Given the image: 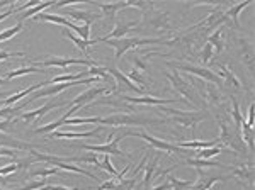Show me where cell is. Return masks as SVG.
Wrapping results in <instances>:
<instances>
[{
  "label": "cell",
  "mask_w": 255,
  "mask_h": 190,
  "mask_svg": "<svg viewBox=\"0 0 255 190\" xmlns=\"http://www.w3.org/2000/svg\"><path fill=\"white\" fill-rule=\"evenodd\" d=\"M160 119H151L146 115L134 114H114L108 117H99L97 124H108V126H145V124H162Z\"/></svg>",
  "instance_id": "1"
},
{
  "label": "cell",
  "mask_w": 255,
  "mask_h": 190,
  "mask_svg": "<svg viewBox=\"0 0 255 190\" xmlns=\"http://www.w3.org/2000/svg\"><path fill=\"white\" fill-rule=\"evenodd\" d=\"M109 46L114 48V60H121L123 55H126L129 49L133 48H141V46H148V44H163V39H141V38H123V39H111Z\"/></svg>",
  "instance_id": "2"
},
{
  "label": "cell",
  "mask_w": 255,
  "mask_h": 190,
  "mask_svg": "<svg viewBox=\"0 0 255 190\" xmlns=\"http://www.w3.org/2000/svg\"><path fill=\"white\" fill-rule=\"evenodd\" d=\"M162 110H165V112L172 117V121H175L177 124H182V126H186V127H191L192 138H196L197 124L201 121H204V114L199 112V110H194V112H182V110H175V109H170V107H163Z\"/></svg>",
  "instance_id": "3"
},
{
  "label": "cell",
  "mask_w": 255,
  "mask_h": 190,
  "mask_svg": "<svg viewBox=\"0 0 255 190\" xmlns=\"http://www.w3.org/2000/svg\"><path fill=\"white\" fill-rule=\"evenodd\" d=\"M31 153H32V156L38 160V162H44V163H48V165H55V167L60 168V170H68V172H73V173H80V175H85V177H89V179H92V180H97V177L94 175V173L84 170V168H80V167H75V165H70V163H65V162H58V158H56V156L43 155V153L36 151L34 148L31 150Z\"/></svg>",
  "instance_id": "4"
},
{
  "label": "cell",
  "mask_w": 255,
  "mask_h": 190,
  "mask_svg": "<svg viewBox=\"0 0 255 190\" xmlns=\"http://www.w3.org/2000/svg\"><path fill=\"white\" fill-rule=\"evenodd\" d=\"M126 136H134V138L145 139V141L150 143V146H153L155 150L165 151V153H168V155H172V153H187L186 150H182V148L177 146V144L162 141V139L155 138V136L148 134V133H145V131H128V133H125V138H126Z\"/></svg>",
  "instance_id": "5"
},
{
  "label": "cell",
  "mask_w": 255,
  "mask_h": 190,
  "mask_svg": "<svg viewBox=\"0 0 255 190\" xmlns=\"http://www.w3.org/2000/svg\"><path fill=\"white\" fill-rule=\"evenodd\" d=\"M165 77H167V80L170 82L172 87L179 92L180 95H184V97H187V102L191 104L192 107H197V104H199V100H197V97L194 95V92H192V89H191V84L189 82L184 80L182 77L177 73V70L174 73H165Z\"/></svg>",
  "instance_id": "6"
},
{
  "label": "cell",
  "mask_w": 255,
  "mask_h": 190,
  "mask_svg": "<svg viewBox=\"0 0 255 190\" xmlns=\"http://www.w3.org/2000/svg\"><path fill=\"white\" fill-rule=\"evenodd\" d=\"M106 70H108V73L114 78V82L118 84V87L114 89V92H113V94H116V92H118V94H121V92H125V90H128V92L143 94V95L148 94L146 90L139 89V87H138L136 84H133V82H131L129 78H128L123 72H119V70H118L116 67H108ZM148 95H150V94H148Z\"/></svg>",
  "instance_id": "7"
},
{
  "label": "cell",
  "mask_w": 255,
  "mask_h": 190,
  "mask_svg": "<svg viewBox=\"0 0 255 190\" xmlns=\"http://www.w3.org/2000/svg\"><path fill=\"white\" fill-rule=\"evenodd\" d=\"M125 138V133H119L114 136L113 141H108L104 144H80V150H87L90 153H104V155H116V156H126L125 151H121L118 148V143Z\"/></svg>",
  "instance_id": "8"
},
{
  "label": "cell",
  "mask_w": 255,
  "mask_h": 190,
  "mask_svg": "<svg viewBox=\"0 0 255 190\" xmlns=\"http://www.w3.org/2000/svg\"><path fill=\"white\" fill-rule=\"evenodd\" d=\"M168 67H172L175 70H180V72H186V73H192V75L208 80L209 84H221L220 75L213 73L211 70H208V68L196 67V65H189V63H174V61H170V63H168Z\"/></svg>",
  "instance_id": "9"
},
{
  "label": "cell",
  "mask_w": 255,
  "mask_h": 190,
  "mask_svg": "<svg viewBox=\"0 0 255 190\" xmlns=\"http://www.w3.org/2000/svg\"><path fill=\"white\" fill-rule=\"evenodd\" d=\"M36 65H41V68L60 67L61 70L68 68L70 65H84V67H94V61L90 58H49L44 61H36Z\"/></svg>",
  "instance_id": "10"
},
{
  "label": "cell",
  "mask_w": 255,
  "mask_h": 190,
  "mask_svg": "<svg viewBox=\"0 0 255 190\" xmlns=\"http://www.w3.org/2000/svg\"><path fill=\"white\" fill-rule=\"evenodd\" d=\"M61 105H67V102H55V100H49L46 102L43 107H39V109L36 110H31V112H26V114H20L19 119H22V121H27V122H32V126H38L41 122V119L46 115L49 110L56 109V107H61Z\"/></svg>",
  "instance_id": "11"
},
{
  "label": "cell",
  "mask_w": 255,
  "mask_h": 190,
  "mask_svg": "<svg viewBox=\"0 0 255 190\" xmlns=\"http://www.w3.org/2000/svg\"><path fill=\"white\" fill-rule=\"evenodd\" d=\"M102 94H111V90L108 89V87H104V85H101V87H94V89H89V90H85L84 94H80V95H77L75 98H73L72 102H70V107H73V105H79V107H87L90 102L94 100L96 97H99V95H102Z\"/></svg>",
  "instance_id": "12"
},
{
  "label": "cell",
  "mask_w": 255,
  "mask_h": 190,
  "mask_svg": "<svg viewBox=\"0 0 255 190\" xmlns=\"http://www.w3.org/2000/svg\"><path fill=\"white\" fill-rule=\"evenodd\" d=\"M123 102H129V104L138 105H165V104H175L180 98H157L153 95H145V97H129V95H121Z\"/></svg>",
  "instance_id": "13"
},
{
  "label": "cell",
  "mask_w": 255,
  "mask_h": 190,
  "mask_svg": "<svg viewBox=\"0 0 255 190\" xmlns=\"http://www.w3.org/2000/svg\"><path fill=\"white\" fill-rule=\"evenodd\" d=\"M102 133V126L96 127L92 131H87V133H65V131H53V133L46 134V138L51 139H84V138H90V136H96Z\"/></svg>",
  "instance_id": "14"
},
{
  "label": "cell",
  "mask_w": 255,
  "mask_h": 190,
  "mask_svg": "<svg viewBox=\"0 0 255 190\" xmlns=\"http://www.w3.org/2000/svg\"><path fill=\"white\" fill-rule=\"evenodd\" d=\"M136 26H138V22H125V24L118 22L116 27H114L108 36L96 39V43H102V41H111V39H123L128 34V32L131 31V27H136Z\"/></svg>",
  "instance_id": "15"
},
{
  "label": "cell",
  "mask_w": 255,
  "mask_h": 190,
  "mask_svg": "<svg viewBox=\"0 0 255 190\" xmlns=\"http://www.w3.org/2000/svg\"><path fill=\"white\" fill-rule=\"evenodd\" d=\"M61 36H63V38H68L70 41H72V43H75V46L79 48L85 56H90V55H89V46H92V44H96V39L84 41V39H80L79 36L75 34V32L67 31V29H63V31H61Z\"/></svg>",
  "instance_id": "16"
},
{
  "label": "cell",
  "mask_w": 255,
  "mask_h": 190,
  "mask_svg": "<svg viewBox=\"0 0 255 190\" xmlns=\"http://www.w3.org/2000/svg\"><path fill=\"white\" fill-rule=\"evenodd\" d=\"M44 85H48L46 82H39V84H34V85L27 87V89L20 90V92L14 94V95H10V97H9V98H5V100H2V102H0V105H10V104H14V102L20 100V98H22V97H26V95H31V94H34L36 90L43 89Z\"/></svg>",
  "instance_id": "17"
},
{
  "label": "cell",
  "mask_w": 255,
  "mask_h": 190,
  "mask_svg": "<svg viewBox=\"0 0 255 190\" xmlns=\"http://www.w3.org/2000/svg\"><path fill=\"white\" fill-rule=\"evenodd\" d=\"M67 15L68 17H72L73 20H82L84 24H90L94 22V20H97L101 15H97L96 12H89V10H75V9H67Z\"/></svg>",
  "instance_id": "18"
},
{
  "label": "cell",
  "mask_w": 255,
  "mask_h": 190,
  "mask_svg": "<svg viewBox=\"0 0 255 190\" xmlns=\"http://www.w3.org/2000/svg\"><path fill=\"white\" fill-rule=\"evenodd\" d=\"M126 77L129 78L133 84H138L139 89H143V90H146V92H148V87L151 85V80H148V78L145 77V73H141V72H138V70L133 68Z\"/></svg>",
  "instance_id": "19"
},
{
  "label": "cell",
  "mask_w": 255,
  "mask_h": 190,
  "mask_svg": "<svg viewBox=\"0 0 255 190\" xmlns=\"http://www.w3.org/2000/svg\"><path fill=\"white\" fill-rule=\"evenodd\" d=\"M250 3L252 2H242V3H237V5H232L230 7V10L226 12V17H230L233 20V26H235L237 29H242V26H240V20H238V15H240V12L245 9V7H249Z\"/></svg>",
  "instance_id": "20"
},
{
  "label": "cell",
  "mask_w": 255,
  "mask_h": 190,
  "mask_svg": "<svg viewBox=\"0 0 255 190\" xmlns=\"http://www.w3.org/2000/svg\"><path fill=\"white\" fill-rule=\"evenodd\" d=\"M53 5H55V2H43V3H38V5L31 7V9H27L22 15H17L19 22H22V20H26V19H32L34 15H38L39 12H43L44 9H48V7H53Z\"/></svg>",
  "instance_id": "21"
},
{
  "label": "cell",
  "mask_w": 255,
  "mask_h": 190,
  "mask_svg": "<svg viewBox=\"0 0 255 190\" xmlns=\"http://www.w3.org/2000/svg\"><path fill=\"white\" fill-rule=\"evenodd\" d=\"M215 144H218V139L216 141H179L177 146L182 148V150H189V148H192V150H206V148H211Z\"/></svg>",
  "instance_id": "22"
},
{
  "label": "cell",
  "mask_w": 255,
  "mask_h": 190,
  "mask_svg": "<svg viewBox=\"0 0 255 190\" xmlns=\"http://www.w3.org/2000/svg\"><path fill=\"white\" fill-rule=\"evenodd\" d=\"M87 70H85L84 73H67V75H58V77H53L51 80L46 82V84H61V82H77V80H84L85 77H87Z\"/></svg>",
  "instance_id": "23"
},
{
  "label": "cell",
  "mask_w": 255,
  "mask_h": 190,
  "mask_svg": "<svg viewBox=\"0 0 255 190\" xmlns=\"http://www.w3.org/2000/svg\"><path fill=\"white\" fill-rule=\"evenodd\" d=\"M49 70H43V68H34V67H22V68H17V70H12L5 75V80H10L14 77H22V75H29V73H48Z\"/></svg>",
  "instance_id": "24"
},
{
  "label": "cell",
  "mask_w": 255,
  "mask_h": 190,
  "mask_svg": "<svg viewBox=\"0 0 255 190\" xmlns=\"http://www.w3.org/2000/svg\"><path fill=\"white\" fill-rule=\"evenodd\" d=\"M240 129H242V141L247 143L249 151H254V129L245 122V119H244V122H242Z\"/></svg>",
  "instance_id": "25"
},
{
  "label": "cell",
  "mask_w": 255,
  "mask_h": 190,
  "mask_svg": "<svg viewBox=\"0 0 255 190\" xmlns=\"http://www.w3.org/2000/svg\"><path fill=\"white\" fill-rule=\"evenodd\" d=\"M186 163L191 165V167L197 168V170H203V168H220L223 167L221 163H216V162H209V160H197V158H186Z\"/></svg>",
  "instance_id": "26"
},
{
  "label": "cell",
  "mask_w": 255,
  "mask_h": 190,
  "mask_svg": "<svg viewBox=\"0 0 255 190\" xmlns=\"http://www.w3.org/2000/svg\"><path fill=\"white\" fill-rule=\"evenodd\" d=\"M221 34H223V27H218L215 31V34H211L208 39V43L211 44L216 53H221L225 48V43H223V39H221Z\"/></svg>",
  "instance_id": "27"
},
{
  "label": "cell",
  "mask_w": 255,
  "mask_h": 190,
  "mask_svg": "<svg viewBox=\"0 0 255 190\" xmlns=\"http://www.w3.org/2000/svg\"><path fill=\"white\" fill-rule=\"evenodd\" d=\"M226 180L225 177H209V179H201L199 184H196L191 190H209L216 182H223Z\"/></svg>",
  "instance_id": "28"
},
{
  "label": "cell",
  "mask_w": 255,
  "mask_h": 190,
  "mask_svg": "<svg viewBox=\"0 0 255 190\" xmlns=\"http://www.w3.org/2000/svg\"><path fill=\"white\" fill-rule=\"evenodd\" d=\"M232 173L233 175L237 177V179H247L250 182V184H252V179H254V172H252V167H245V165H240V167H237V168H233L232 170Z\"/></svg>",
  "instance_id": "29"
},
{
  "label": "cell",
  "mask_w": 255,
  "mask_h": 190,
  "mask_svg": "<svg viewBox=\"0 0 255 190\" xmlns=\"http://www.w3.org/2000/svg\"><path fill=\"white\" fill-rule=\"evenodd\" d=\"M157 165H158V158H155L150 165H146V172L145 177H143V187H145V190H150L148 187H150L151 180H153V172L157 170Z\"/></svg>",
  "instance_id": "30"
},
{
  "label": "cell",
  "mask_w": 255,
  "mask_h": 190,
  "mask_svg": "<svg viewBox=\"0 0 255 190\" xmlns=\"http://www.w3.org/2000/svg\"><path fill=\"white\" fill-rule=\"evenodd\" d=\"M225 150V146H211V148H206V150H203V151H197V155H196V158L197 160H209L211 156H216V155H220L221 151Z\"/></svg>",
  "instance_id": "31"
},
{
  "label": "cell",
  "mask_w": 255,
  "mask_h": 190,
  "mask_svg": "<svg viewBox=\"0 0 255 190\" xmlns=\"http://www.w3.org/2000/svg\"><path fill=\"white\" fill-rule=\"evenodd\" d=\"M167 180H168V184L172 185V190H186L187 187H192V185H194V180H180L172 175H168Z\"/></svg>",
  "instance_id": "32"
},
{
  "label": "cell",
  "mask_w": 255,
  "mask_h": 190,
  "mask_svg": "<svg viewBox=\"0 0 255 190\" xmlns=\"http://www.w3.org/2000/svg\"><path fill=\"white\" fill-rule=\"evenodd\" d=\"M206 94H208V102H209V104H213V105L220 104L221 94H220V90H218V87H216L215 84H208V87H206Z\"/></svg>",
  "instance_id": "33"
},
{
  "label": "cell",
  "mask_w": 255,
  "mask_h": 190,
  "mask_svg": "<svg viewBox=\"0 0 255 190\" xmlns=\"http://www.w3.org/2000/svg\"><path fill=\"white\" fill-rule=\"evenodd\" d=\"M218 67H220V70H221V75H220V78L223 77L226 82H232L233 87H237V89H240V87H242L240 80H238V78H237L235 75H233L232 70H230L228 67H225V65H218Z\"/></svg>",
  "instance_id": "34"
},
{
  "label": "cell",
  "mask_w": 255,
  "mask_h": 190,
  "mask_svg": "<svg viewBox=\"0 0 255 190\" xmlns=\"http://www.w3.org/2000/svg\"><path fill=\"white\" fill-rule=\"evenodd\" d=\"M60 168H39V170H32L29 172V179H34V177H41V179H46V177H53L58 175Z\"/></svg>",
  "instance_id": "35"
},
{
  "label": "cell",
  "mask_w": 255,
  "mask_h": 190,
  "mask_svg": "<svg viewBox=\"0 0 255 190\" xmlns=\"http://www.w3.org/2000/svg\"><path fill=\"white\" fill-rule=\"evenodd\" d=\"M232 104H233V110H232L233 122H235L237 131L240 133V126H242V122H244V115H242V112H240V105H238V102H237L235 97H232Z\"/></svg>",
  "instance_id": "36"
},
{
  "label": "cell",
  "mask_w": 255,
  "mask_h": 190,
  "mask_svg": "<svg viewBox=\"0 0 255 190\" xmlns=\"http://www.w3.org/2000/svg\"><path fill=\"white\" fill-rule=\"evenodd\" d=\"M20 31H22V22H17L14 27H9V29H5V31H2L0 32V43L9 41L10 38H14L15 34H19Z\"/></svg>",
  "instance_id": "37"
},
{
  "label": "cell",
  "mask_w": 255,
  "mask_h": 190,
  "mask_svg": "<svg viewBox=\"0 0 255 190\" xmlns=\"http://www.w3.org/2000/svg\"><path fill=\"white\" fill-rule=\"evenodd\" d=\"M99 168H102V170H106V172L109 173L111 177H116V175H118V170L113 167V163H111L109 155H104V158H102V162H101V165H99Z\"/></svg>",
  "instance_id": "38"
},
{
  "label": "cell",
  "mask_w": 255,
  "mask_h": 190,
  "mask_svg": "<svg viewBox=\"0 0 255 190\" xmlns=\"http://www.w3.org/2000/svg\"><path fill=\"white\" fill-rule=\"evenodd\" d=\"M46 187V179H41V180H31L29 184H26L24 187H20L17 190H39Z\"/></svg>",
  "instance_id": "39"
},
{
  "label": "cell",
  "mask_w": 255,
  "mask_h": 190,
  "mask_svg": "<svg viewBox=\"0 0 255 190\" xmlns=\"http://www.w3.org/2000/svg\"><path fill=\"white\" fill-rule=\"evenodd\" d=\"M213 53H215V49H213L211 44L206 43V46H204V49H203V56H201V61H203L204 65H208V61L211 60Z\"/></svg>",
  "instance_id": "40"
},
{
  "label": "cell",
  "mask_w": 255,
  "mask_h": 190,
  "mask_svg": "<svg viewBox=\"0 0 255 190\" xmlns=\"http://www.w3.org/2000/svg\"><path fill=\"white\" fill-rule=\"evenodd\" d=\"M97 190H118V182H116V179H109L108 182L101 184L97 187Z\"/></svg>",
  "instance_id": "41"
},
{
  "label": "cell",
  "mask_w": 255,
  "mask_h": 190,
  "mask_svg": "<svg viewBox=\"0 0 255 190\" xmlns=\"http://www.w3.org/2000/svg\"><path fill=\"white\" fill-rule=\"evenodd\" d=\"M0 156H7V158H17V150H10V148L0 146Z\"/></svg>",
  "instance_id": "42"
},
{
  "label": "cell",
  "mask_w": 255,
  "mask_h": 190,
  "mask_svg": "<svg viewBox=\"0 0 255 190\" xmlns=\"http://www.w3.org/2000/svg\"><path fill=\"white\" fill-rule=\"evenodd\" d=\"M10 124H12L10 119H2V121H0V133H3V134H5V133H10V131H12V126H10Z\"/></svg>",
  "instance_id": "43"
},
{
  "label": "cell",
  "mask_w": 255,
  "mask_h": 190,
  "mask_svg": "<svg viewBox=\"0 0 255 190\" xmlns=\"http://www.w3.org/2000/svg\"><path fill=\"white\" fill-rule=\"evenodd\" d=\"M12 56H24V53H10V51H0V61H3V60H9V58Z\"/></svg>",
  "instance_id": "44"
},
{
  "label": "cell",
  "mask_w": 255,
  "mask_h": 190,
  "mask_svg": "<svg viewBox=\"0 0 255 190\" xmlns=\"http://www.w3.org/2000/svg\"><path fill=\"white\" fill-rule=\"evenodd\" d=\"M39 190H77V189H67V187H63V185H46V187H43Z\"/></svg>",
  "instance_id": "45"
},
{
  "label": "cell",
  "mask_w": 255,
  "mask_h": 190,
  "mask_svg": "<svg viewBox=\"0 0 255 190\" xmlns=\"http://www.w3.org/2000/svg\"><path fill=\"white\" fill-rule=\"evenodd\" d=\"M245 122L249 124L250 127L254 126V104H250V107H249V119H247Z\"/></svg>",
  "instance_id": "46"
},
{
  "label": "cell",
  "mask_w": 255,
  "mask_h": 190,
  "mask_svg": "<svg viewBox=\"0 0 255 190\" xmlns=\"http://www.w3.org/2000/svg\"><path fill=\"white\" fill-rule=\"evenodd\" d=\"M14 10H15V7H10V9L7 10V12H3V14H0V22H2V20H5L7 17H10V15L14 14Z\"/></svg>",
  "instance_id": "47"
},
{
  "label": "cell",
  "mask_w": 255,
  "mask_h": 190,
  "mask_svg": "<svg viewBox=\"0 0 255 190\" xmlns=\"http://www.w3.org/2000/svg\"><path fill=\"white\" fill-rule=\"evenodd\" d=\"M151 190H172V185L168 184V180H167L165 184L158 185V187H155V189H151Z\"/></svg>",
  "instance_id": "48"
},
{
  "label": "cell",
  "mask_w": 255,
  "mask_h": 190,
  "mask_svg": "<svg viewBox=\"0 0 255 190\" xmlns=\"http://www.w3.org/2000/svg\"><path fill=\"white\" fill-rule=\"evenodd\" d=\"M10 95H14V94H10V92H0V102L5 100V98H9Z\"/></svg>",
  "instance_id": "49"
},
{
  "label": "cell",
  "mask_w": 255,
  "mask_h": 190,
  "mask_svg": "<svg viewBox=\"0 0 255 190\" xmlns=\"http://www.w3.org/2000/svg\"><path fill=\"white\" fill-rule=\"evenodd\" d=\"M5 84H9V80H5V78L0 77V85H5Z\"/></svg>",
  "instance_id": "50"
}]
</instances>
